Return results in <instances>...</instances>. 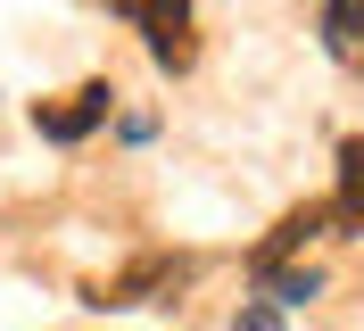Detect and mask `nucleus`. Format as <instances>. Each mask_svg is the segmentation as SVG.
Segmentation results:
<instances>
[{
  "label": "nucleus",
  "instance_id": "nucleus-1",
  "mask_svg": "<svg viewBox=\"0 0 364 331\" xmlns=\"http://www.w3.org/2000/svg\"><path fill=\"white\" fill-rule=\"evenodd\" d=\"M108 9L149 33V58H158V66L182 75V66L199 58V42H191V0H108Z\"/></svg>",
  "mask_w": 364,
  "mask_h": 331
},
{
  "label": "nucleus",
  "instance_id": "nucleus-2",
  "mask_svg": "<svg viewBox=\"0 0 364 331\" xmlns=\"http://www.w3.org/2000/svg\"><path fill=\"white\" fill-rule=\"evenodd\" d=\"M182 273H191L182 257H133L124 273H116V282H100V290H91V307H141V298H158V290H174Z\"/></svg>",
  "mask_w": 364,
  "mask_h": 331
},
{
  "label": "nucleus",
  "instance_id": "nucleus-3",
  "mask_svg": "<svg viewBox=\"0 0 364 331\" xmlns=\"http://www.w3.org/2000/svg\"><path fill=\"white\" fill-rule=\"evenodd\" d=\"M108 100H116L108 83H75L67 100H42V108H33V125H42L50 141H83V132L108 116Z\"/></svg>",
  "mask_w": 364,
  "mask_h": 331
},
{
  "label": "nucleus",
  "instance_id": "nucleus-4",
  "mask_svg": "<svg viewBox=\"0 0 364 331\" xmlns=\"http://www.w3.org/2000/svg\"><path fill=\"white\" fill-rule=\"evenodd\" d=\"M323 224H331V199H315V207H290V216H282V224L265 232V248L249 257V273H265V265H282L290 248H306V241L323 232Z\"/></svg>",
  "mask_w": 364,
  "mask_h": 331
},
{
  "label": "nucleus",
  "instance_id": "nucleus-5",
  "mask_svg": "<svg viewBox=\"0 0 364 331\" xmlns=\"http://www.w3.org/2000/svg\"><path fill=\"white\" fill-rule=\"evenodd\" d=\"M323 50L348 75H364V0H323Z\"/></svg>",
  "mask_w": 364,
  "mask_h": 331
},
{
  "label": "nucleus",
  "instance_id": "nucleus-6",
  "mask_svg": "<svg viewBox=\"0 0 364 331\" xmlns=\"http://www.w3.org/2000/svg\"><path fill=\"white\" fill-rule=\"evenodd\" d=\"M331 224L364 232V141H340V191H331Z\"/></svg>",
  "mask_w": 364,
  "mask_h": 331
},
{
  "label": "nucleus",
  "instance_id": "nucleus-7",
  "mask_svg": "<svg viewBox=\"0 0 364 331\" xmlns=\"http://www.w3.org/2000/svg\"><path fill=\"white\" fill-rule=\"evenodd\" d=\"M257 290H265L273 307H306V298L323 290V273H315V265H265V273H257Z\"/></svg>",
  "mask_w": 364,
  "mask_h": 331
},
{
  "label": "nucleus",
  "instance_id": "nucleus-8",
  "mask_svg": "<svg viewBox=\"0 0 364 331\" xmlns=\"http://www.w3.org/2000/svg\"><path fill=\"white\" fill-rule=\"evenodd\" d=\"M232 331H282V307H249V315H240Z\"/></svg>",
  "mask_w": 364,
  "mask_h": 331
}]
</instances>
